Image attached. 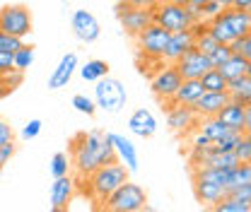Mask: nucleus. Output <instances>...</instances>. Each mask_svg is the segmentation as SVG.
Segmentation results:
<instances>
[{
	"instance_id": "7",
	"label": "nucleus",
	"mask_w": 251,
	"mask_h": 212,
	"mask_svg": "<svg viewBox=\"0 0 251 212\" xmlns=\"http://www.w3.org/2000/svg\"><path fill=\"white\" fill-rule=\"evenodd\" d=\"M34 20H31V10L27 5H5L0 7V31L15 34L20 39L29 36Z\"/></svg>"
},
{
	"instance_id": "9",
	"label": "nucleus",
	"mask_w": 251,
	"mask_h": 212,
	"mask_svg": "<svg viewBox=\"0 0 251 212\" xmlns=\"http://www.w3.org/2000/svg\"><path fill=\"white\" fill-rule=\"evenodd\" d=\"M169 36H172V31H167L164 27H159L157 22L148 24L145 29L135 36V44H138L140 56H145V58H162Z\"/></svg>"
},
{
	"instance_id": "35",
	"label": "nucleus",
	"mask_w": 251,
	"mask_h": 212,
	"mask_svg": "<svg viewBox=\"0 0 251 212\" xmlns=\"http://www.w3.org/2000/svg\"><path fill=\"white\" fill-rule=\"evenodd\" d=\"M229 48H232V53H242L244 58H249L251 61V31L247 34V36L234 39V41L229 44Z\"/></svg>"
},
{
	"instance_id": "31",
	"label": "nucleus",
	"mask_w": 251,
	"mask_h": 212,
	"mask_svg": "<svg viewBox=\"0 0 251 212\" xmlns=\"http://www.w3.org/2000/svg\"><path fill=\"white\" fill-rule=\"evenodd\" d=\"M70 157L65 154V152H56L53 157H51V176L53 179H58V176H65V174H70Z\"/></svg>"
},
{
	"instance_id": "12",
	"label": "nucleus",
	"mask_w": 251,
	"mask_h": 212,
	"mask_svg": "<svg viewBox=\"0 0 251 212\" xmlns=\"http://www.w3.org/2000/svg\"><path fill=\"white\" fill-rule=\"evenodd\" d=\"M70 27H73V34L82 44H94L101 36V24L90 10H75L70 17Z\"/></svg>"
},
{
	"instance_id": "48",
	"label": "nucleus",
	"mask_w": 251,
	"mask_h": 212,
	"mask_svg": "<svg viewBox=\"0 0 251 212\" xmlns=\"http://www.w3.org/2000/svg\"><path fill=\"white\" fill-rule=\"evenodd\" d=\"M157 2H174V0H157Z\"/></svg>"
},
{
	"instance_id": "47",
	"label": "nucleus",
	"mask_w": 251,
	"mask_h": 212,
	"mask_svg": "<svg viewBox=\"0 0 251 212\" xmlns=\"http://www.w3.org/2000/svg\"><path fill=\"white\" fill-rule=\"evenodd\" d=\"M247 75H249V77H251V61H249V68H247Z\"/></svg>"
},
{
	"instance_id": "29",
	"label": "nucleus",
	"mask_w": 251,
	"mask_h": 212,
	"mask_svg": "<svg viewBox=\"0 0 251 212\" xmlns=\"http://www.w3.org/2000/svg\"><path fill=\"white\" fill-rule=\"evenodd\" d=\"M12 63H15V70L27 72V70L31 68V63H34V48L27 46V44H22V46L12 53Z\"/></svg>"
},
{
	"instance_id": "23",
	"label": "nucleus",
	"mask_w": 251,
	"mask_h": 212,
	"mask_svg": "<svg viewBox=\"0 0 251 212\" xmlns=\"http://www.w3.org/2000/svg\"><path fill=\"white\" fill-rule=\"evenodd\" d=\"M203 85H201V80H184L181 85H179V90L174 92V96L169 99L172 104H193L201 94H203Z\"/></svg>"
},
{
	"instance_id": "13",
	"label": "nucleus",
	"mask_w": 251,
	"mask_h": 212,
	"mask_svg": "<svg viewBox=\"0 0 251 212\" xmlns=\"http://www.w3.org/2000/svg\"><path fill=\"white\" fill-rule=\"evenodd\" d=\"M193 41H196V34L193 29H184V31H174L164 46V53H162V61L164 63H176L186 51L193 48Z\"/></svg>"
},
{
	"instance_id": "34",
	"label": "nucleus",
	"mask_w": 251,
	"mask_h": 212,
	"mask_svg": "<svg viewBox=\"0 0 251 212\" xmlns=\"http://www.w3.org/2000/svg\"><path fill=\"white\" fill-rule=\"evenodd\" d=\"M198 10H201V22L205 24V22H210L213 17H218L225 7H222V2H220V0H208V2H205L203 7H198Z\"/></svg>"
},
{
	"instance_id": "21",
	"label": "nucleus",
	"mask_w": 251,
	"mask_h": 212,
	"mask_svg": "<svg viewBox=\"0 0 251 212\" xmlns=\"http://www.w3.org/2000/svg\"><path fill=\"white\" fill-rule=\"evenodd\" d=\"M218 118L229 130H239V133H244V121H247V106L244 104H239V101H234V99H229L222 109L218 111Z\"/></svg>"
},
{
	"instance_id": "46",
	"label": "nucleus",
	"mask_w": 251,
	"mask_h": 212,
	"mask_svg": "<svg viewBox=\"0 0 251 212\" xmlns=\"http://www.w3.org/2000/svg\"><path fill=\"white\" fill-rule=\"evenodd\" d=\"M222 2V7H234V0H220Z\"/></svg>"
},
{
	"instance_id": "37",
	"label": "nucleus",
	"mask_w": 251,
	"mask_h": 212,
	"mask_svg": "<svg viewBox=\"0 0 251 212\" xmlns=\"http://www.w3.org/2000/svg\"><path fill=\"white\" fill-rule=\"evenodd\" d=\"M229 56H232L229 44H220V46L213 51V53H210V56H208V58H210V63H213V68H218V65H222V63L227 61Z\"/></svg>"
},
{
	"instance_id": "45",
	"label": "nucleus",
	"mask_w": 251,
	"mask_h": 212,
	"mask_svg": "<svg viewBox=\"0 0 251 212\" xmlns=\"http://www.w3.org/2000/svg\"><path fill=\"white\" fill-rule=\"evenodd\" d=\"M208 0H188V5H193V7H203Z\"/></svg>"
},
{
	"instance_id": "18",
	"label": "nucleus",
	"mask_w": 251,
	"mask_h": 212,
	"mask_svg": "<svg viewBox=\"0 0 251 212\" xmlns=\"http://www.w3.org/2000/svg\"><path fill=\"white\" fill-rule=\"evenodd\" d=\"M73 195H75V181L70 179V174L58 176V179L53 181V186H51V210L53 212L68 210Z\"/></svg>"
},
{
	"instance_id": "3",
	"label": "nucleus",
	"mask_w": 251,
	"mask_h": 212,
	"mask_svg": "<svg viewBox=\"0 0 251 212\" xmlns=\"http://www.w3.org/2000/svg\"><path fill=\"white\" fill-rule=\"evenodd\" d=\"M155 12V22L167 31H184L193 29L196 24H201V10L193 5H179V2H157L152 7Z\"/></svg>"
},
{
	"instance_id": "41",
	"label": "nucleus",
	"mask_w": 251,
	"mask_h": 212,
	"mask_svg": "<svg viewBox=\"0 0 251 212\" xmlns=\"http://www.w3.org/2000/svg\"><path fill=\"white\" fill-rule=\"evenodd\" d=\"M15 140V130H12V125L7 121H2L0 118V145H5V142H12Z\"/></svg>"
},
{
	"instance_id": "49",
	"label": "nucleus",
	"mask_w": 251,
	"mask_h": 212,
	"mask_svg": "<svg viewBox=\"0 0 251 212\" xmlns=\"http://www.w3.org/2000/svg\"><path fill=\"white\" fill-rule=\"evenodd\" d=\"M249 210H251V200H249Z\"/></svg>"
},
{
	"instance_id": "14",
	"label": "nucleus",
	"mask_w": 251,
	"mask_h": 212,
	"mask_svg": "<svg viewBox=\"0 0 251 212\" xmlns=\"http://www.w3.org/2000/svg\"><path fill=\"white\" fill-rule=\"evenodd\" d=\"M80 68V61H77V53H65L58 65L53 68V72L49 75V90H63V87H68V82L73 80V75H75V70Z\"/></svg>"
},
{
	"instance_id": "27",
	"label": "nucleus",
	"mask_w": 251,
	"mask_h": 212,
	"mask_svg": "<svg viewBox=\"0 0 251 212\" xmlns=\"http://www.w3.org/2000/svg\"><path fill=\"white\" fill-rule=\"evenodd\" d=\"M227 77L220 72L218 68H210L203 77H201V85H203V90L205 92H227Z\"/></svg>"
},
{
	"instance_id": "22",
	"label": "nucleus",
	"mask_w": 251,
	"mask_h": 212,
	"mask_svg": "<svg viewBox=\"0 0 251 212\" xmlns=\"http://www.w3.org/2000/svg\"><path fill=\"white\" fill-rule=\"evenodd\" d=\"M227 94H229V99H234V101L249 106L251 104V77L247 72L239 75V77H232V80L227 82Z\"/></svg>"
},
{
	"instance_id": "15",
	"label": "nucleus",
	"mask_w": 251,
	"mask_h": 212,
	"mask_svg": "<svg viewBox=\"0 0 251 212\" xmlns=\"http://www.w3.org/2000/svg\"><path fill=\"white\" fill-rule=\"evenodd\" d=\"M198 118L201 116L196 114V109L191 104H172L169 114H167V123H169V128L174 133H188Z\"/></svg>"
},
{
	"instance_id": "8",
	"label": "nucleus",
	"mask_w": 251,
	"mask_h": 212,
	"mask_svg": "<svg viewBox=\"0 0 251 212\" xmlns=\"http://www.w3.org/2000/svg\"><path fill=\"white\" fill-rule=\"evenodd\" d=\"M116 17H119L124 31L128 36H133V39L145 29L148 24L155 22L152 7H130V5H126V2H119V5H116Z\"/></svg>"
},
{
	"instance_id": "32",
	"label": "nucleus",
	"mask_w": 251,
	"mask_h": 212,
	"mask_svg": "<svg viewBox=\"0 0 251 212\" xmlns=\"http://www.w3.org/2000/svg\"><path fill=\"white\" fill-rule=\"evenodd\" d=\"M73 106H75V111H80L85 116H94L97 114V101L90 99L87 94H75L73 96Z\"/></svg>"
},
{
	"instance_id": "36",
	"label": "nucleus",
	"mask_w": 251,
	"mask_h": 212,
	"mask_svg": "<svg viewBox=\"0 0 251 212\" xmlns=\"http://www.w3.org/2000/svg\"><path fill=\"white\" fill-rule=\"evenodd\" d=\"M22 44H25V41H22L20 36L7 34V31H0V51H10V53H15Z\"/></svg>"
},
{
	"instance_id": "40",
	"label": "nucleus",
	"mask_w": 251,
	"mask_h": 212,
	"mask_svg": "<svg viewBox=\"0 0 251 212\" xmlns=\"http://www.w3.org/2000/svg\"><path fill=\"white\" fill-rule=\"evenodd\" d=\"M227 195H234L237 200H242V203H249V200H251V183H247V186H237V188L227 190Z\"/></svg>"
},
{
	"instance_id": "1",
	"label": "nucleus",
	"mask_w": 251,
	"mask_h": 212,
	"mask_svg": "<svg viewBox=\"0 0 251 212\" xmlns=\"http://www.w3.org/2000/svg\"><path fill=\"white\" fill-rule=\"evenodd\" d=\"M70 164L75 166V171L80 176H90L99 166L116 162V152L109 140L106 133L101 130H90V133H80L73 138L70 142Z\"/></svg>"
},
{
	"instance_id": "43",
	"label": "nucleus",
	"mask_w": 251,
	"mask_h": 212,
	"mask_svg": "<svg viewBox=\"0 0 251 212\" xmlns=\"http://www.w3.org/2000/svg\"><path fill=\"white\" fill-rule=\"evenodd\" d=\"M244 133H251V104L247 106V121H244Z\"/></svg>"
},
{
	"instance_id": "44",
	"label": "nucleus",
	"mask_w": 251,
	"mask_h": 212,
	"mask_svg": "<svg viewBox=\"0 0 251 212\" xmlns=\"http://www.w3.org/2000/svg\"><path fill=\"white\" fill-rule=\"evenodd\" d=\"M234 7H242V10H251V0H234Z\"/></svg>"
},
{
	"instance_id": "25",
	"label": "nucleus",
	"mask_w": 251,
	"mask_h": 212,
	"mask_svg": "<svg viewBox=\"0 0 251 212\" xmlns=\"http://www.w3.org/2000/svg\"><path fill=\"white\" fill-rule=\"evenodd\" d=\"M106 75H109V63L99 61V58H92V61H87L80 68V77L85 82H97V80H101Z\"/></svg>"
},
{
	"instance_id": "10",
	"label": "nucleus",
	"mask_w": 251,
	"mask_h": 212,
	"mask_svg": "<svg viewBox=\"0 0 251 212\" xmlns=\"http://www.w3.org/2000/svg\"><path fill=\"white\" fill-rule=\"evenodd\" d=\"M181 82H184V77H181V72L176 70V65H174V63H164L155 75H152L150 90H152V94H155L157 99L169 101V99L174 96V92L179 90Z\"/></svg>"
},
{
	"instance_id": "24",
	"label": "nucleus",
	"mask_w": 251,
	"mask_h": 212,
	"mask_svg": "<svg viewBox=\"0 0 251 212\" xmlns=\"http://www.w3.org/2000/svg\"><path fill=\"white\" fill-rule=\"evenodd\" d=\"M247 68H249V58H244L242 53H232L227 61L222 63V65H218V70L227 77V80L244 75V72H247Z\"/></svg>"
},
{
	"instance_id": "39",
	"label": "nucleus",
	"mask_w": 251,
	"mask_h": 212,
	"mask_svg": "<svg viewBox=\"0 0 251 212\" xmlns=\"http://www.w3.org/2000/svg\"><path fill=\"white\" fill-rule=\"evenodd\" d=\"M41 128H44V123L39 121V118H31V121L22 128V138H25V140H34V138L41 133Z\"/></svg>"
},
{
	"instance_id": "33",
	"label": "nucleus",
	"mask_w": 251,
	"mask_h": 212,
	"mask_svg": "<svg viewBox=\"0 0 251 212\" xmlns=\"http://www.w3.org/2000/svg\"><path fill=\"white\" fill-rule=\"evenodd\" d=\"M234 154L239 162H251V133H242L237 145H234Z\"/></svg>"
},
{
	"instance_id": "30",
	"label": "nucleus",
	"mask_w": 251,
	"mask_h": 212,
	"mask_svg": "<svg viewBox=\"0 0 251 212\" xmlns=\"http://www.w3.org/2000/svg\"><path fill=\"white\" fill-rule=\"evenodd\" d=\"M213 210H218V212H251L249 203H242V200H237L234 195H225V198H220L218 203L213 205Z\"/></svg>"
},
{
	"instance_id": "11",
	"label": "nucleus",
	"mask_w": 251,
	"mask_h": 212,
	"mask_svg": "<svg viewBox=\"0 0 251 212\" xmlns=\"http://www.w3.org/2000/svg\"><path fill=\"white\" fill-rule=\"evenodd\" d=\"M174 65H176V70L181 72V77H184V80H201V77L213 68L210 58H208L205 53H201L196 46H193L191 51H186V53L174 63Z\"/></svg>"
},
{
	"instance_id": "17",
	"label": "nucleus",
	"mask_w": 251,
	"mask_h": 212,
	"mask_svg": "<svg viewBox=\"0 0 251 212\" xmlns=\"http://www.w3.org/2000/svg\"><path fill=\"white\" fill-rule=\"evenodd\" d=\"M229 101V94L227 92H203L191 106L196 109V114L201 118H210V116H218V111Z\"/></svg>"
},
{
	"instance_id": "19",
	"label": "nucleus",
	"mask_w": 251,
	"mask_h": 212,
	"mask_svg": "<svg viewBox=\"0 0 251 212\" xmlns=\"http://www.w3.org/2000/svg\"><path fill=\"white\" fill-rule=\"evenodd\" d=\"M193 190H196V198L201 205H215L220 198L227 195V186L201 179V176H193Z\"/></svg>"
},
{
	"instance_id": "26",
	"label": "nucleus",
	"mask_w": 251,
	"mask_h": 212,
	"mask_svg": "<svg viewBox=\"0 0 251 212\" xmlns=\"http://www.w3.org/2000/svg\"><path fill=\"white\" fill-rule=\"evenodd\" d=\"M201 133H203L210 142H218L220 138H225V135L229 133V128L220 121L218 116H210V118H203V123H201Z\"/></svg>"
},
{
	"instance_id": "16",
	"label": "nucleus",
	"mask_w": 251,
	"mask_h": 212,
	"mask_svg": "<svg viewBox=\"0 0 251 212\" xmlns=\"http://www.w3.org/2000/svg\"><path fill=\"white\" fill-rule=\"evenodd\" d=\"M106 135H109V140H111V145H114L116 159L124 164L130 174H135V171H138V150H135V145H133L126 135H119V133H106Z\"/></svg>"
},
{
	"instance_id": "20",
	"label": "nucleus",
	"mask_w": 251,
	"mask_h": 212,
	"mask_svg": "<svg viewBox=\"0 0 251 212\" xmlns=\"http://www.w3.org/2000/svg\"><path fill=\"white\" fill-rule=\"evenodd\" d=\"M128 128L138 138H152L157 133V118L150 109H135L128 118Z\"/></svg>"
},
{
	"instance_id": "6",
	"label": "nucleus",
	"mask_w": 251,
	"mask_h": 212,
	"mask_svg": "<svg viewBox=\"0 0 251 212\" xmlns=\"http://www.w3.org/2000/svg\"><path fill=\"white\" fill-rule=\"evenodd\" d=\"M94 101H97V109H101V111H106V114H119L126 106V101H128V92H126L121 80L106 75V77L97 80Z\"/></svg>"
},
{
	"instance_id": "38",
	"label": "nucleus",
	"mask_w": 251,
	"mask_h": 212,
	"mask_svg": "<svg viewBox=\"0 0 251 212\" xmlns=\"http://www.w3.org/2000/svg\"><path fill=\"white\" fill-rule=\"evenodd\" d=\"M15 152H17V145H15V140L12 142H5V145H0V171L10 164V159L15 157Z\"/></svg>"
},
{
	"instance_id": "5",
	"label": "nucleus",
	"mask_w": 251,
	"mask_h": 212,
	"mask_svg": "<svg viewBox=\"0 0 251 212\" xmlns=\"http://www.w3.org/2000/svg\"><path fill=\"white\" fill-rule=\"evenodd\" d=\"M101 208L109 212H140L148 208V193L143 186L128 179L101 203Z\"/></svg>"
},
{
	"instance_id": "28",
	"label": "nucleus",
	"mask_w": 251,
	"mask_h": 212,
	"mask_svg": "<svg viewBox=\"0 0 251 212\" xmlns=\"http://www.w3.org/2000/svg\"><path fill=\"white\" fill-rule=\"evenodd\" d=\"M251 183V162H239L232 171H229V181H227V190L237 188V186H247Z\"/></svg>"
},
{
	"instance_id": "42",
	"label": "nucleus",
	"mask_w": 251,
	"mask_h": 212,
	"mask_svg": "<svg viewBox=\"0 0 251 212\" xmlns=\"http://www.w3.org/2000/svg\"><path fill=\"white\" fill-rule=\"evenodd\" d=\"M126 5H130V7H155L157 0H121Z\"/></svg>"
},
{
	"instance_id": "2",
	"label": "nucleus",
	"mask_w": 251,
	"mask_h": 212,
	"mask_svg": "<svg viewBox=\"0 0 251 212\" xmlns=\"http://www.w3.org/2000/svg\"><path fill=\"white\" fill-rule=\"evenodd\" d=\"M205 29L210 31L220 44H232L234 39L247 36L251 31V10L225 7L218 17L205 22Z\"/></svg>"
},
{
	"instance_id": "4",
	"label": "nucleus",
	"mask_w": 251,
	"mask_h": 212,
	"mask_svg": "<svg viewBox=\"0 0 251 212\" xmlns=\"http://www.w3.org/2000/svg\"><path fill=\"white\" fill-rule=\"evenodd\" d=\"M128 176H130V171L126 169L119 159H116V162H109V164H104V166H99L97 171H92V174L87 176L90 198H92L94 203L101 205L121 183L128 181Z\"/></svg>"
}]
</instances>
